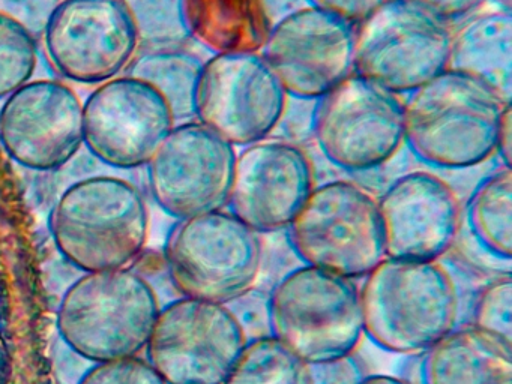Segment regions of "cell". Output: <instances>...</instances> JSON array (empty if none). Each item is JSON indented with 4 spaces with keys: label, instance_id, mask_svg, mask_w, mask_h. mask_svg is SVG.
<instances>
[{
    "label": "cell",
    "instance_id": "obj_1",
    "mask_svg": "<svg viewBox=\"0 0 512 384\" xmlns=\"http://www.w3.org/2000/svg\"><path fill=\"white\" fill-rule=\"evenodd\" d=\"M509 104L482 81L445 69L407 93L404 144L428 167H476L496 155L500 120Z\"/></svg>",
    "mask_w": 512,
    "mask_h": 384
},
{
    "label": "cell",
    "instance_id": "obj_2",
    "mask_svg": "<svg viewBox=\"0 0 512 384\" xmlns=\"http://www.w3.org/2000/svg\"><path fill=\"white\" fill-rule=\"evenodd\" d=\"M364 336L398 354H421L460 320V294L445 264L385 257L362 278Z\"/></svg>",
    "mask_w": 512,
    "mask_h": 384
},
{
    "label": "cell",
    "instance_id": "obj_3",
    "mask_svg": "<svg viewBox=\"0 0 512 384\" xmlns=\"http://www.w3.org/2000/svg\"><path fill=\"white\" fill-rule=\"evenodd\" d=\"M149 222L139 186L113 174L71 183L49 213L56 249L83 273L127 267L148 243Z\"/></svg>",
    "mask_w": 512,
    "mask_h": 384
},
{
    "label": "cell",
    "instance_id": "obj_4",
    "mask_svg": "<svg viewBox=\"0 0 512 384\" xmlns=\"http://www.w3.org/2000/svg\"><path fill=\"white\" fill-rule=\"evenodd\" d=\"M160 312L152 285L128 267L83 273L62 296L59 338L89 363L139 356Z\"/></svg>",
    "mask_w": 512,
    "mask_h": 384
},
{
    "label": "cell",
    "instance_id": "obj_5",
    "mask_svg": "<svg viewBox=\"0 0 512 384\" xmlns=\"http://www.w3.org/2000/svg\"><path fill=\"white\" fill-rule=\"evenodd\" d=\"M271 333L308 365L356 353L364 339L356 279L301 264L269 288Z\"/></svg>",
    "mask_w": 512,
    "mask_h": 384
},
{
    "label": "cell",
    "instance_id": "obj_6",
    "mask_svg": "<svg viewBox=\"0 0 512 384\" xmlns=\"http://www.w3.org/2000/svg\"><path fill=\"white\" fill-rule=\"evenodd\" d=\"M163 254L170 282L182 297L226 305L259 284L265 240L221 209L176 219Z\"/></svg>",
    "mask_w": 512,
    "mask_h": 384
},
{
    "label": "cell",
    "instance_id": "obj_7",
    "mask_svg": "<svg viewBox=\"0 0 512 384\" xmlns=\"http://www.w3.org/2000/svg\"><path fill=\"white\" fill-rule=\"evenodd\" d=\"M302 264L362 279L385 255L377 198L350 180L314 186L286 228Z\"/></svg>",
    "mask_w": 512,
    "mask_h": 384
},
{
    "label": "cell",
    "instance_id": "obj_8",
    "mask_svg": "<svg viewBox=\"0 0 512 384\" xmlns=\"http://www.w3.org/2000/svg\"><path fill=\"white\" fill-rule=\"evenodd\" d=\"M311 135L323 158L340 170L382 167L404 144L403 99L353 72L317 99Z\"/></svg>",
    "mask_w": 512,
    "mask_h": 384
},
{
    "label": "cell",
    "instance_id": "obj_9",
    "mask_svg": "<svg viewBox=\"0 0 512 384\" xmlns=\"http://www.w3.org/2000/svg\"><path fill=\"white\" fill-rule=\"evenodd\" d=\"M449 23L404 0H385L355 26L353 72L407 95L448 68Z\"/></svg>",
    "mask_w": 512,
    "mask_h": 384
},
{
    "label": "cell",
    "instance_id": "obj_10",
    "mask_svg": "<svg viewBox=\"0 0 512 384\" xmlns=\"http://www.w3.org/2000/svg\"><path fill=\"white\" fill-rule=\"evenodd\" d=\"M245 344L224 303L181 296L160 308L146 360L166 384H224Z\"/></svg>",
    "mask_w": 512,
    "mask_h": 384
},
{
    "label": "cell",
    "instance_id": "obj_11",
    "mask_svg": "<svg viewBox=\"0 0 512 384\" xmlns=\"http://www.w3.org/2000/svg\"><path fill=\"white\" fill-rule=\"evenodd\" d=\"M289 99L262 54H212L200 75L194 120L245 147L272 137Z\"/></svg>",
    "mask_w": 512,
    "mask_h": 384
},
{
    "label": "cell",
    "instance_id": "obj_12",
    "mask_svg": "<svg viewBox=\"0 0 512 384\" xmlns=\"http://www.w3.org/2000/svg\"><path fill=\"white\" fill-rule=\"evenodd\" d=\"M236 147L197 120L176 123L145 165L149 194L175 219L226 209Z\"/></svg>",
    "mask_w": 512,
    "mask_h": 384
},
{
    "label": "cell",
    "instance_id": "obj_13",
    "mask_svg": "<svg viewBox=\"0 0 512 384\" xmlns=\"http://www.w3.org/2000/svg\"><path fill=\"white\" fill-rule=\"evenodd\" d=\"M40 41L59 77L91 86L124 74L139 53L121 0H61Z\"/></svg>",
    "mask_w": 512,
    "mask_h": 384
},
{
    "label": "cell",
    "instance_id": "obj_14",
    "mask_svg": "<svg viewBox=\"0 0 512 384\" xmlns=\"http://www.w3.org/2000/svg\"><path fill=\"white\" fill-rule=\"evenodd\" d=\"M175 125L149 84L118 75L95 86L83 102V149L113 170L145 168Z\"/></svg>",
    "mask_w": 512,
    "mask_h": 384
},
{
    "label": "cell",
    "instance_id": "obj_15",
    "mask_svg": "<svg viewBox=\"0 0 512 384\" xmlns=\"http://www.w3.org/2000/svg\"><path fill=\"white\" fill-rule=\"evenodd\" d=\"M0 144L26 170H61L83 150L82 99L64 81H28L2 101Z\"/></svg>",
    "mask_w": 512,
    "mask_h": 384
},
{
    "label": "cell",
    "instance_id": "obj_16",
    "mask_svg": "<svg viewBox=\"0 0 512 384\" xmlns=\"http://www.w3.org/2000/svg\"><path fill=\"white\" fill-rule=\"evenodd\" d=\"M355 26L307 6L269 30L260 54L289 98L317 101L353 74Z\"/></svg>",
    "mask_w": 512,
    "mask_h": 384
},
{
    "label": "cell",
    "instance_id": "obj_17",
    "mask_svg": "<svg viewBox=\"0 0 512 384\" xmlns=\"http://www.w3.org/2000/svg\"><path fill=\"white\" fill-rule=\"evenodd\" d=\"M313 162L287 138L268 137L236 153L226 209L257 233H283L313 191Z\"/></svg>",
    "mask_w": 512,
    "mask_h": 384
},
{
    "label": "cell",
    "instance_id": "obj_18",
    "mask_svg": "<svg viewBox=\"0 0 512 384\" xmlns=\"http://www.w3.org/2000/svg\"><path fill=\"white\" fill-rule=\"evenodd\" d=\"M386 257L437 261L461 233L457 192L431 171L397 177L377 200Z\"/></svg>",
    "mask_w": 512,
    "mask_h": 384
},
{
    "label": "cell",
    "instance_id": "obj_19",
    "mask_svg": "<svg viewBox=\"0 0 512 384\" xmlns=\"http://www.w3.org/2000/svg\"><path fill=\"white\" fill-rule=\"evenodd\" d=\"M421 384H512V341L473 324L457 326L421 353Z\"/></svg>",
    "mask_w": 512,
    "mask_h": 384
},
{
    "label": "cell",
    "instance_id": "obj_20",
    "mask_svg": "<svg viewBox=\"0 0 512 384\" xmlns=\"http://www.w3.org/2000/svg\"><path fill=\"white\" fill-rule=\"evenodd\" d=\"M482 81L512 102V11L494 5L452 30L448 68Z\"/></svg>",
    "mask_w": 512,
    "mask_h": 384
},
{
    "label": "cell",
    "instance_id": "obj_21",
    "mask_svg": "<svg viewBox=\"0 0 512 384\" xmlns=\"http://www.w3.org/2000/svg\"><path fill=\"white\" fill-rule=\"evenodd\" d=\"M191 41L212 54L260 53L271 24L260 0H185Z\"/></svg>",
    "mask_w": 512,
    "mask_h": 384
},
{
    "label": "cell",
    "instance_id": "obj_22",
    "mask_svg": "<svg viewBox=\"0 0 512 384\" xmlns=\"http://www.w3.org/2000/svg\"><path fill=\"white\" fill-rule=\"evenodd\" d=\"M461 228L502 275L511 273L512 171L500 165L481 180L466 203Z\"/></svg>",
    "mask_w": 512,
    "mask_h": 384
},
{
    "label": "cell",
    "instance_id": "obj_23",
    "mask_svg": "<svg viewBox=\"0 0 512 384\" xmlns=\"http://www.w3.org/2000/svg\"><path fill=\"white\" fill-rule=\"evenodd\" d=\"M205 60L185 48L139 51L124 74L145 81L166 102L176 123L196 117V95Z\"/></svg>",
    "mask_w": 512,
    "mask_h": 384
},
{
    "label": "cell",
    "instance_id": "obj_24",
    "mask_svg": "<svg viewBox=\"0 0 512 384\" xmlns=\"http://www.w3.org/2000/svg\"><path fill=\"white\" fill-rule=\"evenodd\" d=\"M224 384H313L310 365L275 336L251 339Z\"/></svg>",
    "mask_w": 512,
    "mask_h": 384
},
{
    "label": "cell",
    "instance_id": "obj_25",
    "mask_svg": "<svg viewBox=\"0 0 512 384\" xmlns=\"http://www.w3.org/2000/svg\"><path fill=\"white\" fill-rule=\"evenodd\" d=\"M136 30L139 51L185 48L191 42L185 0H121Z\"/></svg>",
    "mask_w": 512,
    "mask_h": 384
},
{
    "label": "cell",
    "instance_id": "obj_26",
    "mask_svg": "<svg viewBox=\"0 0 512 384\" xmlns=\"http://www.w3.org/2000/svg\"><path fill=\"white\" fill-rule=\"evenodd\" d=\"M28 30L0 15V101L34 80L40 44Z\"/></svg>",
    "mask_w": 512,
    "mask_h": 384
},
{
    "label": "cell",
    "instance_id": "obj_27",
    "mask_svg": "<svg viewBox=\"0 0 512 384\" xmlns=\"http://www.w3.org/2000/svg\"><path fill=\"white\" fill-rule=\"evenodd\" d=\"M470 324L512 341L511 273L497 276L476 294Z\"/></svg>",
    "mask_w": 512,
    "mask_h": 384
},
{
    "label": "cell",
    "instance_id": "obj_28",
    "mask_svg": "<svg viewBox=\"0 0 512 384\" xmlns=\"http://www.w3.org/2000/svg\"><path fill=\"white\" fill-rule=\"evenodd\" d=\"M76 384H166L163 378L139 356L91 363Z\"/></svg>",
    "mask_w": 512,
    "mask_h": 384
},
{
    "label": "cell",
    "instance_id": "obj_29",
    "mask_svg": "<svg viewBox=\"0 0 512 384\" xmlns=\"http://www.w3.org/2000/svg\"><path fill=\"white\" fill-rule=\"evenodd\" d=\"M244 330L247 341L271 336V318H269V290L254 285L241 296L226 303Z\"/></svg>",
    "mask_w": 512,
    "mask_h": 384
},
{
    "label": "cell",
    "instance_id": "obj_30",
    "mask_svg": "<svg viewBox=\"0 0 512 384\" xmlns=\"http://www.w3.org/2000/svg\"><path fill=\"white\" fill-rule=\"evenodd\" d=\"M61 0H0V15L28 30L40 41Z\"/></svg>",
    "mask_w": 512,
    "mask_h": 384
},
{
    "label": "cell",
    "instance_id": "obj_31",
    "mask_svg": "<svg viewBox=\"0 0 512 384\" xmlns=\"http://www.w3.org/2000/svg\"><path fill=\"white\" fill-rule=\"evenodd\" d=\"M313 384H358L368 374L356 353L310 365Z\"/></svg>",
    "mask_w": 512,
    "mask_h": 384
},
{
    "label": "cell",
    "instance_id": "obj_32",
    "mask_svg": "<svg viewBox=\"0 0 512 384\" xmlns=\"http://www.w3.org/2000/svg\"><path fill=\"white\" fill-rule=\"evenodd\" d=\"M314 8L337 15L347 23H361L374 9L379 8L385 0H308Z\"/></svg>",
    "mask_w": 512,
    "mask_h": 384
},
{
    "label": "cell",
    "instance_id": "obj_33",
    "mask_svg": "<svg viewBox=\"0 0 512 384\" xmlns=\"http://www.w3.org/2000/svg\"><path fill=\"white\" fill-rule=\"evenodd\" d=\"M404 2L418 6L428 14L449 23L452 20L466 18L467 15L481 8L487 0H404Z\"/></svg>",
    "mask_w": 512,
    "mask_h": 384
},
{
    "label": "cell",
    "instance_id": "obj_34",
    "mask_svg": "<svg viewBox=\"0 0 512 384\" xmlns=\"http://www.w3.org/2000/svg\"><path fill=\"white\" fill-rule=\"evenodd\" d=\"M496 155L500 158V165L511 168L512 161V104L503 111L497 132Z\"/></svg>",
    "mask_w": 512,
    "mask_h": 384
},
{
    "label": "cell",
    "instance_id": "obj_35",
    "mask_svg": "<svg viewBox=\"0 0 512 384\" xmlns=\"http://www.w3.org/2000/svg\"><path fill=\"white\" fill-rule=\"evenodd\" d=\"M271 27L289 15L311 6L308 0H260Z\"/></svg>",
    "mask_w": 512,
    "mask_h": 384
},
{
    "label": "cell",
    "instance_id": "obj_36",
    "mask_svg": "<svg viewBox=\"0 0 512 384\" xmlns=\"http://www.w3.org/2000/svg\"><path fill=\"white\" fill-rule=\"evenodd\" d=\"M358 384H412L406 378L388 374H367Z\"/></svg>",
    "mask_w": 512,
    "mask_h": 384
},
{
    "label": "cell",
    "instance_id": "obj_37",
    "mask_svg": "<svg viewBox=\"0 0 512 384\" xmlns=\"http://www.w3.org/2000/svg\"><path fill=\"white\" fill-rule=\"evenodd\" d=\"M7 369V353H5L4 344H2V341H0V384L5 383V377H7Z\"/></svg>",
    "mask_w": 512,
    "mask_h": 384
},
{
    "label": "cell",
    "instance_id": "obj_38",
    "mask_svg": "<svg viewBox=\"0 0 512 384\" xmlns=\"http://www.w3.org/2000/svg\"><path fill=\"white\" fill-rule=\"evenodd\" d=\"M496 6H500V8L509 9L512 11V0H491Z\"/></svg>",
    "mask_w": 512,
    "mask_h": 384
}]
</instances>
